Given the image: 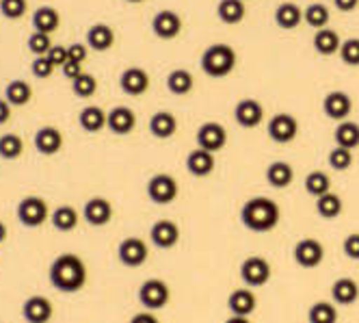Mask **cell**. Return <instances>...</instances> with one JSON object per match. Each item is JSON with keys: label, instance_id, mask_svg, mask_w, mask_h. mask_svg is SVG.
Listing matches in <instances>:
<instances>
[{"label": "cell", "instance_id": "cell-55", "mask_svg": "<svg viewBox=\"0 0 359 323\" xmlns=\"http://www.w3.org/2000/svg\"><path fill=\"white\" fill-rule=\"evenodd\" d=\"M7 239V226H5V221H0V243H5Z\"/></svg>", "mask_w": 359, "mask_h": 323}, {"label": "cell", "instance_id": "cell-43", "mask_svg": "<svg viewBox=\"0 0 359 323\" xmlns=\"http://www.w3.org/2000/svg\"><path fill=\"white\" fill-rule=\"evenodd\" d=\"M340 59L344 65L348 67H359V37H351V39H344L342 46H340Z\"/></svg>", "mask_w": 359, "mask_h": 323}, {"label": "cell", "instance_id": "cell-14", "mask_svg": "<svg viewBox=\"0 0 359 323\" xmlns=\"http://www.w3.org/2000/svg\"><path fill=\"white\" fill-rule=\"evenodd\" d=\"M119 87L126 95L130 98H141L143 93H147L149 89V74L147 70L133 65V67H126L119 77Z\"/></svg>", "mask_w": 359, "mask_h": 323}, {"label": "cell", "instance_id": "cell-51", "mask_svg": "<svg viewBox=\"0 0 359 323\" xmlns=\"http://www.w3.org/2000/svg\"><path fill=\"white\" fill-rule=\"evenodd\" d=\"M333 5H336V9L342 13H351L359 7V0H333Z\"/></svg>", "mask_w": 359, "mask_h": 323}, {"label": "cell", "instance_id": "cell-29", "mask_svg": "<svg viewBox=\"0 0 359 323\" xmlns=\"http://www.w3.org/2000/svg\"><path fill=\"white\" fill-rule=\"evenodd\" d=\"M294 180V169L286 161H273L266 167V183L275 189H286Z\"/></svg>", "mask_w": 359, "mask_h": 323}, {"label": "cell", "instance_id": "cell-34", "mask_svg": "<svg viewBox=\"0 0 359 323\" xmlns=\"http://www.w3.org/2000/svg\"><path fill=\"white\" fill-rule=\"evenodd\" d=\"M79 219H81L79 211H76L74 206H69V204H63V206L55 209L53 215H50V221H53L55 230H59V232H72L76 226H79Z\"/></svg>", "mask_w": 359, "mask_h": 323}, {"label": "cell", "instance_id": "cell-56", "mask_svg": "<svg viewBox=\"0 0 359 323\" xmlns=\"http://www.w3.org/2000/svg\"><path fill=\"white\" fill-rule=\"evenodd\" d=\"M126 3H133V5H139V3H145V0H126Z\"/></svg>", "mask_w": 359, "mask_h": 323}, {"label": "cell", "instance_id": "cell-25", "mask_svg": "<svg viewBox=\"0 0 359 323\" xmlns=\"http://www.w3.org/2000/svg\"><path fill=\"white\" fill-rule=\"evenodd\" d=\"M33 31L37 33H46V35H53L59 27H61V13L55 7H39L33 13Z\"/></svg>", "mask_w": 359, "mask_h": 323}, {"label": "cell", "instance_id": "cell-17", "mask_svg": "<svg viewBox=\"0 0 359 323\" xmlns=\"http://www.w3.org/2000/svg\"><path fill=\"white\" fill-rule=\"evenodd\" d=\"M55 315L53 302L43 295H31L27 302L22 304V317L27 323H50Z\"/></svg>", "mask_w": 359, "mask_h": 323}, {"label": "cell", "instance_id": "cell-31", "mask_svg": "<svg viewBox=\"0 0 359 323\" xmlns=\"http://www.w3.org/2000/svg\"><path fill=\"white\" fill-rule=\"evenodd\" d=\"M247 15V7L245 0H219L217 5V18L227 24V27H234V24H241Z\"/></svg>", "mask_w": 359, "mask_h": 323}, {"label": "cell", "instance_id": "cell-46", "mask_svg": "<svg viewBox=\"0 0 359 323\" xmlns=\"http://www.w3.org/2000/svg\"><path fill=\"white\" fill-rule=\"evenodd\" d=\"M55 63L48 59V55L46 57H35V61L31 63V72H33V77L35 79H41V81H46V79H50L55 74Z\"/></svg>", "mask_w": 359, "mask_h": 323}, {"label": "cell", "instance_id": "cell-50", "mask_svg": "<svg viewBox=\"0 0 359 323\" xmlns=\"http://www.w3.org/2000/svg\"><path fill=\"white\" fill-rule=\"evenodd\" d=\"M61 72H63V77L72 83L74 79H79L81 74H83V63H76V61H67L63 67H61Z\"/></svg>", "mask_w": 359, "mask_h": 323}, {"label": "cell", "instance_id": "cell-5", "mask_svg": "<svg viewBox=\"0 0 359 323\" xmlns=\"http://www.w3.org/2000/svg\"><path fill=\"white\" fill-rule=\"evenodd\" d=\"M171 300V291L167 286V282L158 280V278H149L141 284L139 289V302L145 310H161L169 304Z\"/></svg>", "mask_w": 359, "mask_h": 323}, {"label": "cell", "instance_id": "cell-42", "mask_svg": "<svg viewBox=\"0 0 359 323\" xmlns=\"http://www.w3.org/2000/svg\"><path fill=\"white\" fill-rule=\"evenodd\" d=\"M329 161V167L336 169V171H346L351 169L353 165V150H348V147H342V145H336L333 150L329 152L327 157Z\"/></svg>", "mask_w": 359, "mask_h": 323}, {"label": "cell", "instance_id": "cell-4", "mask_svg": "<svg viewBox=\"0 0 359 323\" xmlns=\"http://www.w3.org/2000/svg\"><path fill=\"white\" fill-rule=\"evenodd\" d=\"M18 221L27 228H39L46 223V219H50V209L48 202L39 195H27L24 200H20L18 209H15Z\"/></svg>", "mask_w": 359, "mask_h": 323}, {"label": "cell", "instance_id": "cell-52", "mask_svg": "<svg viewBox=\"0 0 359 323\" xmlns=\"http://www.w3.org/2000/svg\"><path fill=\"white\" fill-rule=\"evenodd\" d=\"M9 119H11V105L5 98H0V126H5Z\"/></svg>", "mask_w": 359, "mask_h": 323}, {"label": "cell", "instance_id": "cell-1", "mask_svg": "<svg viewBox=\"0 0 359 323\" xmlns=\"http://www.w3.org/2000/svg\"><path fill=\"white\" fill-rule=\"evenodd\" d=\"M48 278L57 291L72 295L79 293L87 284V267L79 254H61L53 261L48 269Z\"/></svg>", "mask_w": 359, "mask_h": 323}, {"label": "cell", "instance_id": "cell-53", "mask_svg": "<svg viewBox=\"0 0 359 323\" xmlns=\"http://www.w3.org/2000/svg\"><path fill=\"white\" fill-rule=\"evenodd\" d=\"M130 323H161L158 321V317L154 315V312H139V315H135L133 319H130Z\"/></svg>", "mask_w": 359, "mask_h": 323}, {"label": "cell", "instance_id": "cell-13", "mask_svg": "<svg viewBox=\"0 0 359 323\" xmlns=\"http://www.w3.org/2000/svg\"><path fill=\"white\" fill-rule=\"evenodd\" d=\"M323 113L333 121H344L353 113V98L346 91L333 89L323 98Z\"/></svg>", "mask_w": 359, "mask_h": 323}, {"label": "cell", "instance_id": "cell-47", "mask_svg": "<svg viewBox=\"0 0 359 323\" xmlns=\"http://www.w3.org/2000/svg\"><path fill=\"white\" fill-rule=\"evenodd\" d=\"M67 53H69V61H76V63H85L87 57H89V46L87 44H69L67 46Z\"/></svg>", "mask_w": 359, "mask_h": 323}, {"label": "cell", "instance_id": "cell-37", "mask_svg": "<svg viewBox=\"0 0 359 323\" xmlns=\"http://www.w3.org/2000/svg\"><path fill=\"white\" fill-rule=\"evenodd\" d=\"M342 209H344L342 197L336 195L333 191H329V193L316 197V213H318L323 219H336V217H340V215H342Z\"/></svg>", "mask_w": 359, "mask_h": 323}, {"label": "cell", "instance_id": "cell-39", "mask_svg": "<svg viewBox=\"0 0 359 323\" xmlns=\"http://www.w3.org/2000/svg\"><path fill=\"white\" fill-rule=\"evenodd\" d=\"M305 191L310 193L312 197H320L325 193L331 191V178H329V173L320 171V169H314L307 173V178H305Z\"/></svg>", "mask_w": 359, "mask_h": 323}, {"label": "cell", "instance_id": "cell-6", "mask_svg": "<svg viewBox=\"0 0 359 323\" xmlns=\"http://www.w3.org/2000/svg\"><path fill=\"white\" fill-rule=\"evenodd\" d=\"M177 193H180V185L171 173H156V176H151L147 183V197L154 204H161V206L171 204L175 202Z\"/></svg>", "mask_w": 359, "mask_h": 323}, {"label": "cell", "instance_id": "cell-18", "mask_svg": "<svg viewBox=\"0 0 359 323\" xmlns=\"http://www.w3.org/2000/svg\"><path fill=\"white\" fill-rule=\"evenodd\" d=\"M149 241L158 247V250H171L180 241V226L171 219H158L149 230Z\"/></svg>", "mask_w": 359, "mask_h": 323}, {"label": "cell", "instance_id": "cell-9", "mask_svg": "<svg viewBox=\"0 0 359 323\" xmlns=\"http://www.w3.org/2000/svg\"><path fill=\"white\" fill-rule=\"evenodd\" d=\"M299 135V119L290 113H277L271 117L269 121V137L279 143V145H286L292 143Z\"/></svg>", "mask_w": 359, "mask_h": 323}, {"label": "cell", "instance_id": "cell-27", "mask_svg": "<svg viewBox=\"0 0 359 323\" xmlns=\"http://www.w3.org/2000/svg\"><path fill=\"white\" fill-rule=\"evenodd\" d=\"M331 300L338 306H351L359 300V286L353 278H338L331 284Z\"/></svg>", "mask_w": 359, "mask_h": 323}, {"label": "cell", "instance_id": "cell-22", "mask_svg": "<svg viewBox=\"0 0 359 323\" xmlns=\"http://www.w3.org/2000/svg\"><path fill=\"white\" fill-rule=\"evenodd\" d=\"M255 306H258V300H255V295H253V291L249 286L247 289H236L227 297V308L232 315L251 317Z\"/></svg>", "mask_w": 359, "mask_h": 323}, {"label": "cell", "instance_id": "cell-21", "mask_svg": "<svg viewBox=\"0 0 359 323\" xmlns=\"http://www.w3.org/2000/svg\"><path fill=\"white\" fill-rule=\"evenodd\" d=\"M215 167H217L215 152L203 150V147H195V150H191L189 157H187V169L195 178L210 176V173L215 171Z\"/></svg>", "mask_w": 359, "mask_h": 323}, {"label": "cell", "instance_id": "cell-3", "mask_svg": "<svg viewBox=\"0 0 359 323\" xmlns=\"http://www.w3.org/2000/svg\"><path fill=\"white\" fill-rule=\"evenodd\" d=\"M201 70L208 79H227L236 70V51L227 44H212L201 53Z\"/></svg>", "mask_w": 359, "mask_h": 323}, {"label": "cell", "instance_id": "cell-32", "mask_svg": "<svg viewBox=\"0 0 359 323\" xmlns=\"http://www.w3.org/2000/svg\"><path fill=\"white\" fill-rule=\"evenodd\" d=\"M195 87V79H193V74L184 67H175L169 72V77H167V89L173 93V95H187L191 93Z\"/></svg>", "mask_w": 359, "mask_h": 323}, {"label": "cell", "instance_id": "cell-12", "mask_svg": "<svg viewBox=\"0 0 359 323\" xmlns=\"http://www.w3.org/2000/svg\"><path fill=\"white\" fill-rule=\"evenodd\" d=\"M117 258L123 267H141L147 261V243L139 237H126L117 247Z\"/></svg>", "mask_w": 359, "mask_h": 323}, {"label": "cell", "instance_id": "cell-20", "mask_svg": "<svg viewBox=\"0 0 359 323\" xmlns=\"http://www.w3.org/2000/svg\"><path fill=\"white\" fill-rule=\"evenodd\" d=\"M137 126V113L130 109V107H113L109 111V119H107V128L113 133V135H130Z\"/></svg>", "mask_w": 359, "mask_h": 323}, {"label": "cell", "instance_id": "cell-40", "mask_svg": "<svg viewBox=\"0 0 359 323\" xmlns=\"http://www.w3.org/2000/svg\"><path fill=\"white\" fill-rule=\"evenodd\" d=\"M24 152V139L15 133H7L0 137V159L5 161H15Z\"/></svg>", "mask_w": 359, "mask_h": 323}, {"label": "cell", "instance_id": "cell-19", "mask_svg": "<svg viewBox=\"0 0 359 323\" xmlns=\"http://www.w3.org/2000/svg\"><path fill=\"white\" fill-rule=\"evenodd\" d=\"M35 150L43 157H55L63 150V133L57 126H41L35 137Z\"/></svg>", "mask_w": 359, "mask_h": 323}, {"label": "cell", "instance_id": "cell-38", "mask_svg": "<svg viewBox=\"0 0 359 323\" xmlns=\"http://www.w3.org/2000/svg\"><path fill=\"white\" fill-rule=\"evenodd\" d=\"M331 20V11L323 3H312L303 9V22L312 29H327V24Z\"/></svg>", "mask_w": 359, "mask_h": 323}, {"label": "cell", "instance_id": "cell-15", "mask_svg": "<svg viewBox=\"0 0 359 323\" xmlns=\"http://www.w3.org/2000/svg\"><path fill=\"white\" fill-rule=\"evenodd\" d=\"M234 119L243 128H258L264 121V107L255 98H243L234 107Z\"/></svg>", "mask_w": 359, "mask_h": 323}, {"label": "cell", "instance_id": "cell-8", "mask_svg": "<svg viewBox=\"0 0 359 323\" xmlns=\"http://www.w3.org/2000/svg\"><path fill=\"white\" fill-rule=\"evenodd\" d=\"M241 278L249 289H260L271 280V265L262 256H249L241 265Z\"/></svg>", "mask_w": 359, "mask_h": 323}, {"label": "cell", "instance_id": "cell-33", "mask_svg": "<svg viewBox=\"0 0 359 323\" xmlns=\"http://www.w3.org/2000/svg\"><path fill=\"white\" fill-rule=\"evenodd\" d=\"M5 100L11 107H24V105H29L33 100V87L27 81L15 79V81H11L5 87Z\"/></svg>", "mask_w": 359, "mask_h": 323}, {"label": "cell", "instance_id": "cell-48", "mask_svg": "<svg viewBox=\"0 0 359 323\" xmlns=\"http://www.w3.org/2000/svg\"><path fill=\"white\" fill-rule=\"evenodd\" d=\"M342 250L351 261H359V232H353L344 239Z\"/></svg>", "mask_w": 359, "mask_h": 323}, {"label": "cell", "instance_id": "cell-28", "mask_svg": "<svg viewBox=\"0 0 359 323\" xmlns=\"http://www.w3.org/2000/svg\"><path fill=\"white\" fill-rule=\"evenodd\" d=\"M149 133L156 139H171L177 133V117L169 111L154 113L149 119Z\"/></svg>", "mask_w": 359, "mask_h": 323}, {"label": "cell", "instance_id": "cell-41", "mask_svg": "<svg viewBox=\"0 0 359 323\" xmlns=\"http://www.w3.org/2000/svg\"><path fill=\"white\" fill-rule=\"evenodd\" d=\"M95 91H97V81L89 72H83L79 79L72 81V93L76 98H83V100H87V98L95 95Z\"/></svg>", "mask_w": 359, "mask_h": 323}, {"label": "cell", "instance_id": "cell-10", "mask_svg": "<svg viewBox=\"0 0 359 323\" xmlns=\"http://www.w3.org/2000/svg\"><path fill=\"white\" fill-rule=\"evenodd\" d=\"M197 147H203L208 152H221L227 143V131L219 121H206L197 128Z\"/></svg>", "mask_w": 359, "mask_h": 323}, {"label": "cell", "instance_id": "cell-24", "mask_svg": "<svg viewBox=\"0 0 359 323\" xmlns=\"http://www.w3.org/2000/svg\"><path fill=\"white\" fill-rule=\"evenodd\" d=\"M303 22V9L292 3V0H288V3H281L277 9H275V24L279 29L284 31H294L301 27Z\"/></svg>", "mask_w": 359, "mask_h": 323}, {"label": "cell", "instance_id": "cell-36", "mask_svg": "<svg viewBox=\"0 0 359 323\" xmlns=\"http://www.w3.org/2000/svg\"><path fill=\"white\" fill-rule=\"evenodd\" d=\"M340 312H338V304L336 302H316L312 304V308L307 310V321L310 323H338Z\"/></svg>", "mask_w": 359, "mask_h": 323}, {"label": "cell", "instance_id": "cell-54", "mask_svg": "<svg viewBox=\"0 0 359 323\" xmlns=\"http://www.w3.org/2000/svg\"><path fill=\"white\" fill-rule=\"evenodd\" d=\"M225 323H251V319L249 317H241V315H232Z\"/></svg>", "mask_w": 359, "mask_h": 323}, {"label": "cell", "instance_id": "cell-44", "mask_svg": "<svg viewBox=\"0 0 359 323\" xmlns=\"http://www.w3.org/2000/svg\"><path fill=\"white\" fill-rule=\"evenodd\" d=\"M29 11V0H0V13L7 20H20Z\"/></svg>", "mask_w": 359, "mask_h": 323}, {"label": "cell", "instance_id": "cell-26", "mask_svg": "<svg viewBox=\"0 0 359 323\" xmlns=\"http://www.w3.org/2000/svg\"><path fill=\"white\" fill-rule=\"evenodd\" d=\"M312 46L314 51L320 55V57H333L340 53V46H342V39L340 35L333 31V29H318L314 33V39H312Z\"/></svg>", "mask_w": 359, "mask_h": 323}, {"label": "cell", "instance_id": "cell-30", "mask_svg": "<svg viewBox=\"0 0 359 323\" xmlns=\"http://www.w3.org/2000/svg\"><path fill=\"white\" fill-rule=\"evenodd\" d=\"M107 119H109V113L104 109H100L95 105H89L85 107L81 113H79V124L85 133H100L107 128Z\"/></svg>", "mask_w": 359, "mask_h": 323}, {"label": "cell", "instance_id": "cell-23", "mask_svg": "<svg viewBox=\"0 0 359 323\" xmlns=\"http://www.w3.org/2000/svg\"><path fill=\"white\" fill-rule=\"evenodd\" d=\"M115 44V31L109 27V24L100 22V24H93V27L87 31V46L95 53H107L111 51Z\"/></svg>", "mask_w": 359, "mask_h": 323}, {"label": "cell", "instance_id": "cell-49", "mask_svg": "<svg viewBox=\"0 0 359 323\" xmlns=\"http://www.w3.org/2000/svg\"><path fill=\"white\" fill-rule=\"evenodd\" d=\"M48 59L55 63V67H63L69 61V53H67V46H53L48 53Z\"/></svg>", "mask_w": 359, "mask_h": 323}, {"label": "cell", "instance_id": "cell-11", "mask_svg": "<svg viewBox=\"0 0 359 323\" xmlns=\"http://www.w3.org/2000/svg\"><path fill=\"white\" fill-rule=\"evenodd\" d=\"M294 263L303 269H316L325 258V247L318 239H301L292 250Z\"/></svg>", "mask_w": 359, "mask_h": 323}, {"label": "cell", "instance_id": "cell-57", "mask_svg": "<svg viewBox=\"0 0 359 323\" xmlns=\"http://www.w3.org/2000/svg\"><path fill=\"white\" fill-rule=\"evenodd\" d=\"M245 3H249V0H245Z\"/></svg>", "mask_w": 359, "mask_h": 323}, {"label": "cell", "instance_id": "cell-7", "mask_svg": "<svg viewBox=\"0 0 359 323\" xmlns=\"http://www.w3.org/2000/svg\"><path fill=\"white\" fill-rule=\"evenodd\" d=\"M182 27H184L182 15L173 9H163L151 18V33L163 41L175 39L180 33H182Z\"/></svg>", "mask_w": 359, "mask_h": 323}, {"label": "cell", "instance_id": "cell-45", "mask_svg": "<svg viewBox=\"0 0 359 323\" xmlns=\"http://www.w3.org/2000/svg\"><path fill=\"white\" fill-rule=\"evenodd\" d=\"M27 46H29V51L35 57H46L50 53V48H53L55 44H53V39H50V35L33 31L31 37H29V41H27Z\"/></svg>", "mask_w": 359, "mask_h": 323}, {"label": "cell", "instance_id": "cell-2", "mask_svg": "<svg viewBox=\"0 0 359 323\" xmlns=\"http://www.w3.org/2000/svg\"><path fill=\"white\" fill-rule=\"evenodd\" d=\"M281 219V211L275 200L266 195H255L251 200H247L241 209V221L243 226L251 232H271L277 228V223Z\"/></svg>", "mask_w": 359, "mask_h": 323}, {"label": "cell", "instance_id": "cell-35", "mask_svg": "<svg viewBox=\"0 0 359 323\" xmlns=\"http://www.w3.org/2000/svg\"><path fill=\"white\" fill-rule=\"evenodd\" d=\"M333 139H336V145L355 150V147L359 145V124L351 121V119L338 121L336 131H333Z\"/></svg>", "mask_w": 359, "mask_h": 323}, {"label": "cell", "instance_id": "cell-16", "mask_svg": "<svg viewBox=\"0 0 359 323\" xmlns=\"http://www.w3.org/2000/svg\"><path fill=\"white\" fill-rule=\"evenodd\" d=\"M113 213H115L113 204L107 200V197H100V195L91 197V200H87L83 206V219L93 228H102V226H107V223H111Z\"/></svg>", "mask_w": 359, "mask_h": 323}]
</instances>
